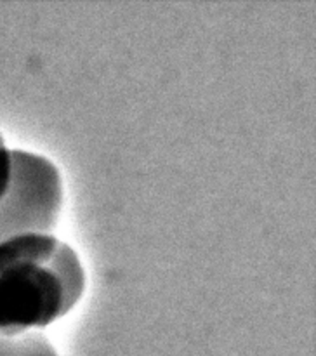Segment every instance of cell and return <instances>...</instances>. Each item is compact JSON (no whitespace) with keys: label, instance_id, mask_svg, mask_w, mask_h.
I'll return each mask as SVG.
<instances>
[{"label":"cell","instance_id":"cell-4","mask_svg":"<svg viewBox=\"0 0 316 356\" xmlns=\"http://www.w3.org/2000/svg\"><path fill=\"white\" fill-rule=\"evenodd\" d=\"M13 176V149L7 148L6 139L0 134V200L9 188Z\"/></svg>","mask_w":316,"mask_h":356},{"label":"cell","instance_id":"cell-1","mask_svg":"<svg viewBox=\"0 0 316 356\" xmlns=\"http://www.w3.org/2000/svg\"><path fill=\"white\" fill-rule=\"evenodd\" d=\"M85 291L75 250L54 235L0 242V332L40 330L68 315Z\"/></svg>","mask_w":316,"mask_h":356},{"label":"cell","instance_id":"cell-3","mask_svg":"<svg viewBox=\"0 0 316 356\" xmlns=\"http://www.w3.org/2000/svg\"><path fill=\"white\" fill-rule=\"evenodd\" d=\"M0 356H59L40 330L0 332Z\"/></svg>","mask_w":316,"mask_h":356},{"label":"cell","instance_id":"cell-2","mask_svg":"<svg viewBox=\"0 0 316 356\" xmlns=\"http://www.w3.org/2000/svg\"><path fill=\"white\" fill-rule=\"evenodd\" d=\"M63 209V177L38 153L13 149V176L0 200V242L24 235H52Z\"/></svg>","mask_w":316,"mask_h":356}]
</instances>
